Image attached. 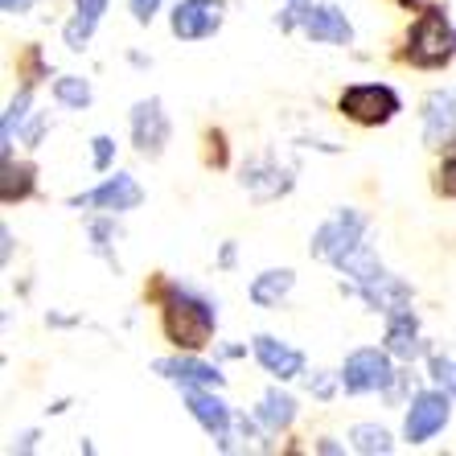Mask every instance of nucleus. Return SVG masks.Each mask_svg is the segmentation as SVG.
Instances as JSON below:
<instances>
[{
	"instance_id": "nucleus-19",
	"label": "nucleus",
	"mask_w": 456,
	"mask_h": 456,
	"mask_svg": "<svg viewBox=\"0 0 456 456\" xmlns=\"http://www.w3.org/2000/svg\"><path fill=\"white\" fill-rule=\"evenodd\" d=\"M292 284H297V276H292L288 267H272V272H264V276H255L251 300H255L259 308H276L280 300L292 292Z\"/></svg>"
},
{
	"instance_id": "nucleus-18",
	"label": "nucleus",
	"mask_w": 456,
	"mask_h": 456,
	"mask_svg": "<svg viewBox=\"0 0 456 456\" xmlns=\"http://www.w3.org/2000/svg\"><path fill=\"white\" fill-rule=\"evenodd\" d=\"M107 12V0H75V17L66 21V45L70 50H83L86 42H91V33H95V25L103 21Z\"/></svg>"
},
{
	"instance_id": "nucleus-28",
	"label": "nucleus",
	"mask_w": 456,
	"mask_h": 456,
	"mask_svg": "<svg viewBox=\"0 0 456 456\" xmlns=\"http://www.w3.org/2000/svg\"><path fill=\"white\" fill-rule=\"evenodd\" d=\"M440 193L456 198V152L452 157H444V165H440Z\"/></svg>"
},
{
	"instance_id": "nucleus-23",
	"label": "nucleus",
	"mask_w": 456,
	"mask_h": 456,
	"mask_svg": "<svg viewBox=\"0 0 456 456\" xmlns=\"http://www.w3.org/2000/svg\"><path fill=\"white\" fill-rule=\"evenodd\" d=\"M53 99L62 107H75V111H83V107H91V83L78 75H62L58 83H53Z\"/></svg>"
},
{
	"instance_id": "nucleus-11",
	"label": "nucleus",
	"mask_w": 456,
	"mask_h": 456,
	"mask_svg": "<svg viewBox=\"0 0 456 456\" xmlns=\"http://www.w3.org/2000/svg\"><path fill=\"white\" fill-rule=\"evenodd\" d=\"M185 403H190V415L214 440H226V432H231V407L218 395L206 391V387H185Z\"/></svg>"
},
{
	"instance_id": "nucleus-33",
	"label": "nucleus",
	"mask_w": 456,
	"mask_h": 456,
	"mask_svg": "<svg viewBox=\"0 0 456 456\" xmlns=\"http://www.w3.org/2000/svg\"><path fill=\"white\" fill-rule=\"evenodd\" d=\"M399 4H403V9H411V4H419V0H399Z\"/></svg>"
},
{
	"instance_id": "nucleus-30",
	"label": "nucleus",
	"mask_w": 456,
	"mask_h": 456,
	"mask_svg": "<svg viewBox=\"0 0 456 456\" xmlns=\"http://www.w3.org/2000/svg\"><path fill=\"white\" fill-rule=\"evenodd\" d=\"M0 9L4 12H25V9H33V0H0Z\"/></svg>"
},
{
	"instance_id": "nucleus-24",
	"label": "nucleus",
	"mask_w": 456,
	"mask_h": 456,
	"mask_svg": "<svg viewBox=\"0 0 456 456\" xmlns=\"http://www.w3.org/2000/svg\"><path fill=\"white\" fill-rule=\"evenodd\" d=\"M29 103H33V95H29V86H25L21 95H17V99L9 103V111H4V127H0V132H4V152L12 149V132L21 127V119H25V116H29Z\"/></svg>"
},
{
	"instance_id": "nucleus-4",
	"label": "nucleus",
	"mask_w": 456,
	"mask_h": 456,
	"mask_svg": "<svg viewBox=\"0 0 456 456\" xmlns=\"http://www.w3.org/2000/svg\"><path fill=\"white\" fill-rule=\"evenodd\" d=\"M362 234H366V218H362L358 210H350V206H346V210H338L330 223L313 234V255H317V259H325V264H338L341 267L362 247Z\"/></svg>"
},
{
	"instance_id": "nucleus-1",
	"label": "nucleus",
	"mask_w": 456,
	"mask_h": 456,
	"mask_svg": "<svg viewBox=\"0 0 456 456\" xmlns=\"http://www.w3.org/2000/svg\"><path fill=\"white\" fill-rule=\"evenodd\" d=\"M214 325H218V313H214L210 300L193 297V292H169V300H165V338L177 350H206L214 341Z\"/></svg>"
},
{
	"instance_id": "nucleus-2",
	"label": "nucleus",
	"mask_w": 456,
	"mask_h": 456,
	"mask_svg": "<svg viewBox=\"0 0 456 456\" xmlns=\"http://www.w3.org/2000/svg\"><path fill=\"white\" fill-rule=\"evenodd\" d=\"M456 53V29L448 21L444 9H428L419 21L411 25V37H407V58L424 70H436V66H448Z\"/></svg>"
},
{
	"instance_id": "nucleus-10",
	"label": "nucleus",
	"mask_w": 456,
	"mask_h": 456,
	"mask_svg": "<svg viewBox=\"0 0 456 456\" xmlns=\"http://www.w3.org/2000/svg\"><path fill=\"white\" fill-rule=\"evenodd\" d=\"M255 358H259V366H264L272 379H280V382L300 379V374H305V354L292 350V346L280 341V338H267V333L255 338Z\"/></svg>"
},
{
	"instance_id": "nucleus-29",
	"label": "nucleus",
	"mask_w": 456,
	"mask_h": 456,
	"mask_svg": "<svg viewBox=\"0 0 456 456\" xmlns=\"http://www.w3.org/2000/svg\"><path fill=\"white\" fill-rule=\"evenodd\" d=\"M157 9H160V0H132V17H136L140 25H149L152 17H157Z\"/></svg>"
},
{
	"instance_id": "nucleus-14",
	"label": "nucleus",
	"mask_w": 456,
	"mask_h": 456,
	"mask_svg": "<svg viewBox=\"0 0 456 456\" xmlns=\"http://www.w3.org/2000/svg\"><path fill=\"white\" fill-rule=\"evenodd\" d=\"M358 292H362V300H366L374 313H387V317H391V313H403V308L411 305V288H407L403 280L387 276V272L374 276L370 284H362Z\"/></svg>"
},
{
	"instance_id": "nucleus-12",
	"label": "nucleus",
	"mask_w": 456,
	"mask_h": 456,
	"mask_svg": "<svg viewBox=\"0 0 456 456\" xmlns=\"http://www.w3.org/2000/svg\"><path fill=\"white\" fill-rule=\"evenodd\" d=\"M305 33L321 45H350L354 42V25L346 21V12L338 4H313L305 21Z\"/></svg>"
},
{
	"instance_id": "nucleus-26",
	"label": "nucleus",
	"mask_w": 456,
	"mask_h": 456,
	"mask_svg": "<svg viewBox=\"0 0 456 456\" xmlns=\"http://www.w3.org/2000/svg\"><path fill=\"white\" fill-rule=\"evenodd\" d=\"M308 12H313V0H288L284 17H280V29H297V25H305Z\"/></svg>"
},
{
	"instance_id": "nucleus-9",
	"label": "nucleus",
	"mask_w": 456,
	"mask_h": 456,
	"mask_svg": "<svg viewBox=\"0 0 456 456\" xmlns=\"http://www.w3.org/2000/svg\"><path fill=\"white\" fill-rule=\"evenodd\" d=\"M140 202H144V193H140L136 177H127V173H116V177H107L99 190L70 198V206H75V210H83V206H95V210H111V214L136 210Z\"/></svg>"
},
{
	"instance_id": "nucleus-8",
	"label": "nucleus",
	"mask_w": 456,
	"mask_h": 456,
	"mask_svg": "<svg viewBox=\"0 0 456 456\" xmlns=\"http://www.w3.org/2000/svg\"><path fill=\"white\" fill-rule=\"evenodd\" d=\"M132 144L140 149V157H160L169 144V116L160 99H140L132 107Z\"/></svg>"
},
{
	"instance_id": "nucleus-6",
	"label": "nucleus",
	"mask_w": 456,
	"mask_h": 456,
	"mask_svg": "<svg viewBox=\"0 0 456 456\" xmlns=\"http://www.w3.org/2000/svg\"><path fill=\"white\" fill-rule=\"evenodd\" d=\"M448 415H452V407H448L444 387H440V391H419L411 399V407H407L403 436L411 440V444H428L436 432H444L448 428Z\"/></svg>"
},
{
	"instance_id": "nucleus-17",
	"label": "nucleus",
	"mask_w": 456,
	"mask_h": 456,
	"mask_svg": "<svg viewBox=\"0 0 456 456\" xmlns=\"http://www.w3.org/2000/svg\"><path fill=\"white\" fill-rule=\"evenodd\" d=\"M387 350L395 354V358H419L424 354V341H419V321L411 317V313H391V321H387Z\"/></svg>"
},
{
	"instance_id": "nucleus-7",
	"label": "nucleus",
	"mask_w": 456,
	"mask_h": 456,
	"mask_svg": "<svg viewBox=\"0 0 456 456\" xmlns=\"http://www.w3.org/2000/svg\"><path fill=\"white\" fill-rule=\"evenodd\" d=\"M223 25V0H177L169 17L173 37L181 42H202Z\"/></svg>"
},
{
	"instance_id": "nucleus-22",
	"label": "nucleus",
	"mask_w": 456,
	"mask_h": 456,
	"mask_svg": "<svg viewBox=\"0 0 456 456\" xmlns=\"http://www.w3.org/2000/svg\"><path fill=\"white\" fill-rule=\"evenodd\" d=\"M350 448L362 456H374V452H391L395 444H391V432H387V428L358 424V428H350Z\"/></svg>"
},
{
	"instance_id": "nucleus-32",
	"label": "nucleus",
	"mask_w": 456,
	"mask_h": 456,
	"mask_svg": "<svg viewBox=\"0 0 456 456\" xmlns=\"http://www.w3.org/2000/svg\"><path fill=\"white\" fill-rule=\"evenodd\" d=\"M33 444H37V432H25V436H21V444H17V448H21V452H29Z\"/></svg>"
},
{
	"instance_id": "nucleus-20",
	"label": "nucleus",
	"mask_w": 456,
	"mask_h": 456,
	"mask_svg": "<svg viewBox=\"0 0 456 456\" xmlns=\"http://www.w3.org/2000/svg\"><path fill=\"white\" fill-rule=\"evenodd\" d=\"M255 419H259L267 432H284V428H292V419H297V399H292V395H280V391H267L264 399H259Z\"/></svg>"
},
{
	"instance_id": "nucleus-21",
	"label": "nucleus",
	"mask_w": 456,
	"mask_h": 456,
	"mask_svg": "<svg viewBox=\"0 0 456 456\" xmlns=\"http://www.w3.org/2000/svg\"><path fill=\"white\" fill-rule=\"evenodd\" d=\"M33 193V169L29 165H17L12 152H4V177H0V198L4 202H21Z\"/></svg>"
},
{
	"instance_id": "nucleus-15",
	"label": "nucleus",
	"mask_w": 456,
	"mask_h": 456,
	"mask_svg": "<svg viewBox=\"0 0 456 456\" xmlns=\"http://www.w3.org/2000/svg\"><path fill=\"white\" fill-rule=\"evenodd\" d=\"M243 190H251L259 202L280 198V193L292 190V169H280V165H272V160H255V165L243 169Z\"/></svg>"
},
{
	"instance_id": "nucleus-3",
	"label": "nucleus",
	"mask_w": 456,
	"mask_h": 456,
	"mask_svg": "<svg viewBox=\"0 0 456 456\" xmlns=\"http://www.w3.org/2000/svg\"><path fill=\"white\" fill-rule=\"evenodd\" d=\"M341 387L350 395H374V391H391L395 387V366H391V350H354L341 366Z\"/></svg>"
},
{
	"instance_id": "nucleus-31",
	"label": "nucleus",
	"mask_w": 456,
	"mask_h": 456,
	"mask_svg": "<svg viewBox=\"0 0 456 456\" xmlns=\"http://www.w3.org/2000/svg\"><path fill=\"white\" fill-rule=\"evenodd\" d=\"M308 391H317L321 399H330V395H333V387H330V379H313V382H308Z\"/></svg>"
},
{
	"instance_id": "nucleus-13",
	"label": "nucleus",
	"mask_w": 456,
	"mask_h": 456,
	"mask_svg": "<svg viewBox=\"0 0 456 456\" xmlns=\"http://www.w3.org/2000/svg\"><path fill=\"white\" fill-rule=\"evenodd\" d=\"M456 136V91H432L424 103V140L448 144Z\"/></svg>"
},
{
	"instance_id": "nucleus-16",
	"label": "nucleus",
	"mask_w": 456,
	"mask_h": 456,
	"mask_svg": "<svg viewBox=\"0 0 456 456\" xmlns=\"http://www.w3.org/2000/svg\"><path fill=\"white\" fill-rule=\"evenodd\" d=\"M157 374L181 382V387H223L218 366H210L202 358H165V362H157Z\"/></svg>"
},
{
	"instance_id": "nucleus-27",
	"label": "nucleus",
	"mask_w": 456,
	"mask_h": 456,
	"mask_svg": "<svg viewBox=\"0 0 456 456\" xmlns=\"http://www.w3.org/2000/svg\"><path fill=\"white\" fill-rule=\"evenodd\" d=\"M111 157H116V140L95 136V169H111Z\"/></svg>"
},
{
	"instance_id": "nucleus-5",
	"label": "nucleus",
	"mask_w": 456,
	"mask_h": 456,
	"mask_svg": "<svg viewBox=\"0 0 456 456\" xmlns=\"http://www.w3.org/2000/svg\"><path fill=\"white\" fill-rule=\"evenodd\" d=\"M338 107H341V116H350L354 124L379 127V124H387V119H395L399 95L382 83H358V86H346V91H341Z\"/></svg>"
},
{
	"instance_id": "nucleus-25",
	"label": "nucleus",
	"mask_w": 456,
	"mask_h": 456,
	"mask_svg": "<svg viewBox=\"0 0 456 456\" xmlns=\"http://www.w3.org/2000/svg\"><path fill=\"white\" fill-rule=\"evenodd\" d=\"M432 379L448 395H456V354H432Z\"/></svg>"
}]
</instances>
